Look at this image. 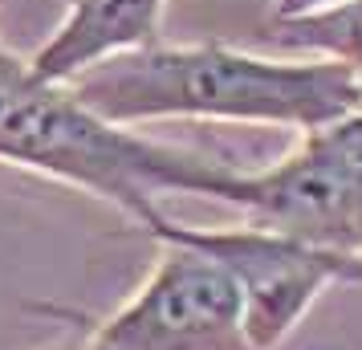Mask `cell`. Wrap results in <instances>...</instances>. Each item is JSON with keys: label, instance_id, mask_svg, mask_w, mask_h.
<instances>
[{"label": "cell", "instance_id": "cell-4", "mask_svg": "<svg viewBox=\"0 0 362 350\" xmlns=\"http://www.w3.org/2000/svg\"><path fill=\"white\" fill-rule=\"evenodd\" d=\"M151 236L180 240L192 249L216 257L232 273L245 298V326L257 350L281 346V338L293 330L301 314L326 293L329 285L362 281V257L354 252L317 249L293 236L269 233V228H183L171 220H159Z\"/></svg>", "mask_w": 362, "mask_h": 350}, {"label": "cell", "instance_id": "cell-6", "mask_svg": "<svg viewBox=\"0 0 362 350\" xmlns=\"http://www.w3.org/2000/svg\"><path fill=\"white\" fill-rule=\"evenodd\" d=\"M163 8L167 0H69V17L29 57V69L45 82L69 86L106 57L151 45L159 37Z\"/></svg>", "mask_w": 362, "mask_h": 350}, {"label": "cell", "instance_id": "cell-7", "mask_svg": "<svg viewBox=\"0 0 362 350\" xmlns=\"http://www.w3.org/2000/svg\"><path fill=\"white\" fill-rule=\"evenodd\" d=\"M269 41H277L281 49L326 53L362 74V0L329 4L317 13H297V17H273Z\"/></svg>", "mask_w": 362, "mask_h": 350}, {"label": "cell", "instance_id": "cell-3", "mask_svg": "<svg viewBox=\"0 0 362 350\" xmlns=\"http://www.w3.org/2000/svg\"><path fill=\"white\" fill-rule=\"evenodd\" d=\"M82 350H257L245 298L216 257L163 240L147 281L122 310L90 326Z\"/></svg>", "mask_w": 362, "mask_h": 350}, {"label": "cell", "instance_id": "cell-9", "mask_svg": "<svg viewBox=\"0 0 362 350\" xmlns=\"http://www.w3.org/2000/svg\"><path fill=\"white\" fill-rule=\"evenodd\" d=\"M66 4H69V0H66Z\"/></svg>", "mask_w": 362, "mask_h": 350}, {"label": "cell", "instance_id": "cell-2", "mask_svg": "<svg viewBox=\"0 0 362 350\" xmlns=\"http://www.w3.org/2000/svg\"><path fill=\"white\" fill-rule=\"evenodd\" d=\"M0 159L41 171L115 204L122 216L155 228L159 196H204L228 204L236 167L183 147L139 139L131 127L98 118L62 82L37 78L29 62L0 49Z\"/></svg>", "mask_w": 362, "mask_h": 350}, {"label": "cell", "instance_id": "cell-1", "mask_svg": "<svg viewBox=\"0 0 362 350\" xmlns=\"http://www.w3.org/2000/svg\"><path fill=\"white\" fill-rule=\"evenodd\" d=\"M69 90L98 118L131 127L147 118H212L322 131L362 110V74L346 62H281L232 45H159L106 57Z\"/></svg>", "mask_w": 362, "mask_h": 350}, {"label": "cell", "instance_id": "cell-5", "mask_svg": "<svg viewBox=\"0 0 362 350\" xmlns=\"http://www.w3.org/2000/svg\"><path fill=\"white\" fill-rule=\"evenodd\" d=\"M228 204L257 228L317 249L362 257V180H354L313 131L264 171H232Z\"/></svg>", "mask_w": 362, "mask_h": 350}, {"label": "cell", "instance_id": "cell-8", "mask_svg": "<svg viewBox=\"0 0 362 350\" xmlns=\"http://www.w3.org/2000/svg\"><path fill=\"white\" fill-rule=\"evenodd\" d=\"M329 4H346V0H277L273 4V17H297V13H317Z\"/></svg>", "mask_w": 362, "mask_h": 350}]
</instances>
